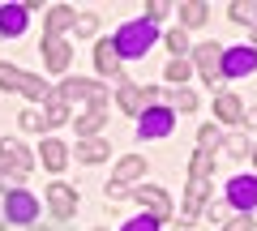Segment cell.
<instances>
[{
  "label": "cell",
  "instance_id": "obj_1",
  "mask_svg": "<svg viewBox=\"0 0 257 231\" xmlns=\"http://www.w3.org/2000/svg\"><path fill=\"white\" fill-rule=\"evenodd\" d=\"M155 39H159V30L150 22H128V26H120V35L111 43H116V56H146Z\"/></svg>",
  "mask_w": 257,
  "mask_h": 231
},
{
  "label": "cell",
  "instance_id": "obj_2",
  "mask_svg": "<svg viewBox=\"0 0 257 231\" xmlns=\"http://www.w3.org/2000/svg\"><path fill=\"white\" fill-rule=\"evenodd\" d=\"M0 86H5V90H22L26 99H47V94H52L43 77L22 73V69H13V65H0Z\"/></svg>",
  "mask_w": 257,
  "mask_h": 231
},
{
  "label": "cell",
  "instance_id": "obj_3",
  "mask_svg": "<svg viewBox=\"0 0 257 231\" xmlns=\"http://www.w3.org/2000/svg\"><path fill=\"white\" fill-rule=\"evenodd\" d=\"M56 94H60L64 103H77V99H86L90 107H107V94H103V86H99V82H86V77H73V82H64Z\"/></svg>",
  "mask_w": 257,
  "mask_h": 231
},
{
  "label": "cell",
  "instance_id": "obj_4",
  "mask_svg": "<svg viewBox=\"0 0 257 231\" xmlns=\"http://www.w3.org/2000/svg\"><path fill=\"white\" fill-rule=\"evenodd\" d=\"M0 171H5V176L13 171V180H22V176L30 171V154H26V146H22V141L0 137Z\"/></svg>",
  "mask_w": 257,
  "mask_h": 231
},
{
  "label": "cell",
  "instance_id": "obj_5",
  "mask_svg": "<svg viewBox=\"0 0 257 231\" xmlns=\"http://www.w3.org/2000/svg\"><path fill=\"white\" fill-rule=\"evenodd\" d=\"M133 197L142 201V210H146V214H150L155 222L172 218V197H167V188H159V184H146V188H138Z\"/></svg>",
  "mask_w": 257,
  "mask_h": 231
},
{
  "label": "cell",
  "instance_id": "obj_6",
  "mask_svg": "<svg viewBox=\"0 0 257 231\" xmlns=\"http://www.w3.org/2000/svg\"><path fill=\"white\" fill-rule=\"evenodd\" d=\"M172 124H176V111L172 107H146V111H142L138 133H142V137H167Z\"/></svg>",
  "mask_w": 257,
  "mask_h": 231
},
{
  "label": "cell",
  "instance_id": "obj_7",
  "mask_svg": "<svg viewBox=\"0 0 257 231\" xmlns=\"http://www.w3.org/2000/svg\"><path fill=\"white\" fill-rule=\"evenodd\" d=\"M257 69V52L253 47H231V52H223V60H219V73H227V77H248Z\"/></svg>",
  "mask_w": 257,
  "mask_h": 231
},
{
  "label": "cell",
  "instance_id": "obj_8",
  "mask_svg": "<svg viewBox=\"0 0 257 231\" xmlns=\"http://www.w3.org/2000/svg\"><path fill=\"white\" fill-rule=\"evenodd\" d=\"M5 214H9V222H35L39 201H35L30 193H18V188H9V197H5Z\"/></svg>",
  "mask_w": 257,
  "mask_h": 231
},
{
  "label": "cell",
  "instance_id": "obj_9",
  "mask_svg": "<svg viewBox=\"0 0 257 231\" xmlns=\"http://www.w3.org/2000/svg\"><path fill=\"white\" fill-rule=\"evenodd\" d=\"M47 205H52L56 218H73V214H77V193L69 184H52V188H47Z\"/></svg>",
  "mask_w": 257,
  "mask_h": 231
},
{
  "label": "cell",
  "instance_id": "obj_10",
  "mask_svg": "<svg viewBox=\"0 0 257 231\" xmlns=\"http://www.w3.org/2000/svg\"><path fill=\"white\" fill-rule=\"evenodd\" d=\"M227 197H231L236 210H253V205H257V180L253 176H236L227 184Z\"/></svg>",
  "mask_w": 257,
  "mask_h": 231
},
{
  "label": "cell",
  "instance_id": "obj_11",
  "mask_svg": "<svg viewBox=\"0 0 257 231\" xmlns=\"http://www.w3.org/2000/svg\"><path fill=\"white\" fill-rule=\"evenodd\" d=\"M193 56H197V69H202V77L214 86V82H219V60H223V47H219V43H202Z\"/></svg>",
  "mask_w": 257,
  "mask_h": 231
},
{
  "label": "cell",
  "instance_id": "obj_12",
  "mask_svg": "<svg viewBox=\"0 0 257 231\" xmlns=\"http://www.w3.org/2000/svg\"><path fill=\"white\" fill-rule=\"evenodd\" d=\"M26 30V5H0V35L18 39Z\"/></svg>",
  "mask_w": 257,
  "mask_h": 231
},
{
  "label": "cell",
  "instance_id": "obj_13",
  "mask_svg": "<svg viewBox=\"0 0 257 231\" xmlns=\"http://www.w3.org/2000/svg\"><path fill=\"white\" fill-rule=\"evenodd\" d=\"M69 56H73V47L64 43V39H43V60L52 73H64L69 69Z\"/></svg>",
  "mask_w": 257,
  "mask_h": 231
},
{
  "label": "cell",
  "instance_id": "obj_14",
  "mask_svg": "<svg viewBox=\"0 0 257 231\" xmlns=\"http://www.w3.org/2000/svg\"><path fill=\"white\" fill-rule=\"evenodd\" d=\"M73 22H77V13L69 9V5H56V9L47 13V39H60L64 30L73 26Z\"/></svg>",
  "mask_w": 257,
  "mask_h": 231
},
{
  "label": "cell",
  "instance_id": "obj_15",
  "mask_svg": "<svg viewBox=\"0 0 257 231\" xmlns=\"http://www.w3.org/2000/svg\"><path fill=\"white\" fill-rule=\"evenodd\" d=\"M47 111H43V129H56V124H69V103L60 94H47Z\"/></svg>",
  "mask_w": 257,
  "mask_h": 231
},
{
  "label": "cell",
  "instance_id": "obj_16",
  "mask_svg": "<svg viewBox=\"0 0 257 231\" xmlns=\"http://www.w3.org/2000/svg\"><path fill=\"white\" fill-rule=\"evenodd\" d=\"M214 116H219L223 124H240L244 107H240V99H236V94H219V99H214Z\"/></svg>",
  "mask_w": 257,
  "mask_h": 231
},
{
  "label": "cell",
  "instance_id": "obj_17",
  "mask_svg": "<svg viewBox=\"0 0 257 231\" xmlns=\"http://www.w3.org/2000/svg\"><path fill=\"white\" fill-rule=\"evenodd\" d=\"M138 176H146V158H120L116 163V180H111V184H128V180H138Z\"/></svg>",
  "mask_w": 257,
  "mask_h": 231
},
{
  "label": "cell",
  "instance_id": "obj_18",
  "mask_svg": "<svg viewBox=\"0 0 257 231\" xmlns=\"http://www.w3.org/2000/svg\"><path fill=\"white\" fill-rule=\"evenodd\" d=\"M94 65H99V73H116L120 69V56H116V43H111V39H103V43L94 47Z\"/></svg>",
  "mask_w": 257,
  "mask_h": 231
},
{
  "label": "cell",
  "instance_id": "obj_19",
  "mask_svg": "<svg viewBox=\"0 0 257 231\" xmlns=\"http://www.w3.org/2000/svg\"><path fill=\"white\" fill-rule=\"evenodd\" d=\"M39 158H43L47 171H60L64 163H69V150L60 146V141H43V150H39Z\"/></svg>",
  "mask_w": 257,
  "mask_h": 231
},
{
  "label": "cell",
  "instance_id": "obj_20",
  "mask_svg": "<svg viewBox=\"0 0 257 231\" xmlns=\"http://www.w3.org/2000/svg\"><path fill=\"white\" fill-rule=\"evenodd\" d=\"M77 158L82 163H103V158H111V150H107V141L90 137V141H77Z\"/></svg>",
  "mask_w": 257,
  "mask_h": 231
},
{
  "label": "cell",
  "instance_id": "obj_21",
  "mask_svg": "<svg viewBox=\"0 0 257 231\" xmlns=\"http://www.w3.org/2000/svg\"><path fill=\"white\" fill-rule=\"evenodd\" d=\"M206 193H210V184L206 180H189V193H184V214H197L206 205Z\"/></svg>",
  "mask_w": 257,
  "mask_h": 231
},
{
  "label": "cell",
  "instance_id": "obj_22",
  "mask_svg": "<svg viewBox=\"0 0 257 231\" xmlns=\"http://www.w3.org/2000/svg\"><path fill=\"white\" fill-rule=\"evenodd\" d=\"M103 111H107V107H90V111H86V116H77V120H73V124H77V133H82L86 141H90L94 133L103 129Z\"/></svg>",
  "mask_w": 257,
  "mask_h": 231
},
{
  "label": "cell",
  "instance_id": "obj_23",
  "mask_svg": "<svg viewBox=\"0 0 257 231\" xmlns=\"http://www.w3.org/2000/svg\"><path fill=\"white\" fill-rule=\"evenodd\" d=\"M180 18H184V26H206L210 9H206L202 0H189V5H180Z\"/></svg>",
  "mask_w": 257,
  "mask_h": 231
},
{
  "label": "cell",
  "instance_id": "obj_24",
  "mask_svg": "<svg viewBox=\"0 0 257 231\" xmlns=\"http://www.w3.org/2000/svg\"><path fill=\"white\" fill-rule=\"evenodd\" d=\"M210 167H214V154H210V150H197L193 163H189V171H193V180H206V176H210Z\"/></svg>",
  "mask_w": 257,
  "mask_h": 231
},
{
  "label": "cell",
  "instance_id": "obj_25",
  "mask_svg": "<svg viewBox=\"0 0 257 231\" xmlns=\"http://www.w3.org/2000/svg\"><path fill=\"white\" fill-rule=\"evenodd\" d=\"M172 107H176V111H193V107H197V94L180 86V90H172Z\"/></svg>",
  "mask_w": 257,
  "mask_h": 231
},
{
  "label": "cell",
  "instance_id": "obj_26",
  "mask_svg": "<svg viewBox=\"0 0 257 231\" xmlns=\"http://www.w3.org/2000/svg\"><path fill=\"white\" fill-rule=\"evenodd\" d=\"M189 73H193L189 60H172V65H167V82H180L184 86V77H189Z\"/></svg>",
  "mask_w": 257,
  "mask_h": 231
},
{
  "label": "cell",
  "instance_id": "obj_27",
  "mask_svg": "<svg viewBox=\"0 0 257 231\" xmlns=\"http://www.w3.org/2000/svg\"><path fill=\"white\" fill-rule=\"evenodd\" d=\"M124 231H159V222L150 218V214H142V218H128V222H124Z\"/></svg>",
  "mask_w": 257,
  "mask_h": 231
},
{
  "label": "cell",
  "instance_id": "obj_28",
  "mask_svg": "<svg viewBox=\"0 0 257 231\" xmlns=\"http://www.w3.org/2000/svg\"><path fill=\"white\" fill-rule=\"evenodd\" d=\"M22 129H30V133H43V116H39V111H22Z\"/></svg>",
  "mask_w": 257,
  "mask_h": 231
},
{
  "label": "cell",
  "instance_id": "obj_29",
  "mask_svg": "<svg viewBox=\"0 0 257 231\" xmlns=\"http://www.w3.org/2000/svg\"><path fill=\"white\" fill-rule=\"evenodd\" d=\"M73 26H77V35H94V30H99V18H94V13H82Z\"/></svg>",
  "mask_w": 257,
  "mask_h": 231
},
{
  "label": "cell",
  "instance_id": "obj_30",
  "mask_svg": "<svg viewBox=\"0 0 257 231\" xmlns=\"http://www.w3.org/2000/svg\"><path fill=\"white\" fill-rule=\"evenodd\" d=\"M167 47H172L176 56H184V52H189V39H184V30H172V35H167Z\"/></svg>",
  "mask_w": 257,
  "mask_h": 231
},
{
  "label": "cell",
  "instance_id": "obj_31",
  "mask_svg": "<svg viewBox=\"0 0 257 231\" xmlns=\"http://www.w3.org/2000/svg\"><path fill=\"white\" fill-rule=\"evenodd\" d=\"M197 141H202L197 150H219V133H214V124H206V129H202V137H197Z\"/></svg>",
  "mask_w": 257,
  "mask_h": 231
},
{
  "label": "cell",
  "instance_id": "obj_32",
  "mask_svg": "<svg viewBox=\"0 0 257 231\" xmlns=\"http://www.w3.org/2000/svg\"><path fill=\"white\" fill-rule=\"evenodd\" d=\"M223 146H227V154H236V158H244V154H248V141L240 137V133H236V137H227Z\"/></svg>",
  "mask_w": 257,
  "mask_h": 231
},
{
  "label": "cell",
  "instance_id": "obj_33",
  "mask_svg": "<svg viewBox=\"0 0 257 231\" xmlns=\"http://www.w3.org/2000/svg\"><path fill=\"white\" fill-rule=\"evenodd\" d=\"M231 18H236V22H244V26H248V22H253V5L236 0V5H231Z\"/></svg>",
  "mask_w": 257,
  "mask_h": 231
},
{
  "label": "cell",
  "instance_id": "obj_34",
  "mask_svg": "<svg viewBox=\"0 0 257 231\" xmlns=\"http://www.w3.org/2000/svg\"><path fill=\"white\" fill-rule=\"evenodd\" d=\"M227 231H253V214H236V218L227 222Z\"/></svg>",
  "mask_w": 257,
  "mask_h": 231
},
{
  "label": "cell",
  "instance_id": "obj_35",
  "mask_svg": "<svg viewBox=\"0 0 257 231\" xmlns=\"http://www.w3.org/2000/svg\"><path fill=\"white\" fill-rule=\"evenodd\" d=\"M146 18H150V26H155L159 18H167V5H163V0H155V5H150V9H146Z\"/></svg>",
  "mask_w": 257,
  "mask_h": 231
},
{
  "label": "cell",
  "instance_id": "obj_36",
  "mask_svg": "<svg viewBox=\"0 0 257 231\" xmlns=\"http://www.w3.org/2000/svg\"><path fill=\"white\" fill-rule=\"evenodd\" d=\"M107 197H111V201H124L128 193H124V184H107Z\"/></svg>",
  "mask_w": 257,
  "mask_h": 231
},
{
  "label": "cell",
  "instance_id": "obj_37",
  "mask_svg": "<svg viewBox=\"0 0 257 231\" xmlns=\"http://www.w3.org/2000/svg\"><path fill=\"white\" fill-rule=\"evenodd\" d=\"M240 124H248V129H257V107H248L244 116H240Z\"/></svg>",
  "mask_w": 257,
  "mask_h": 231
},
{
  "label": "cell",
  "instance_id": "obj_38",
  "mask_svg": "<svg viewBox=\"0 0 257 231\" xmlns=\"http://www.w3.org/2000/svg\"><path fill=\"white\" fill-rule=\"evenodd\" d=\"M206 218H210V222H214V218H223V205H219V201H210V205H206Z\"/></svg>",
  "mask_w": 257,
  "mask_h": 231
},
{
  "label": "cell",
  "instance_id": "obj_39",
  "mask_svg": "<svg viewBox=\"0 0 257 231\" xmlns=\"http://www.w3.org/2000/svg\"><path fill=\"white\" fill-rule=\"evenodd\" d=\"M5 188H9V176H5V171H0V193H5Z\"/></svg>",
  "mask_w": 257,
  "mask_h": 231
},
{
  "label": "cell",
  "instance_id": "obj_40",
  "mask_svg": "<svg viewBox=\"0 0 257 231\" xmlns=\"http://www.w3.org/2000/svg\"><path fill=\"white\" fill-rule=\"evenodd\" d=\"M253 43H257V26H253Z\"/></svg>",
  "mask_w": 257,
  "mask_h": 231
},
{
  "label": "cell",
  "instance_id": "obj_41",
  "mask_svg": "<svg viewBox=\"0 0 257 231\" xmlns=\"http://www.w3.org/2000/svg\"><path fill=\"white\" fill-rule=\"evenodd\" d=\"M30 231H43V227H30Z\"/></svg>",
  "mask_w": 257,
  "mask_h": 231
},
{
  "label": "cell",
  "instance_id": "obj_42",
  "mask_svg": "<svg viewBox=\"0 0 257 231\" xmlns=\"http://www.w3.org/2000/svg\"><path fill=\"white\" fill-rule=\"evenodd\" d=\"M253 163H257V150H253Z\"/></svg>",
  "mask_w": 257,
  "mask_h": 231
},
{
  "label": "cell",
  "instance_id": "obj_43",
  "mask_svg": "<svg viewBox=\"0 0 257 231\" xmlns=\"http://www.w3.org/2000/svg\"><path fill=\"white\" fill-rule=\"evenodd\" d=\"M0 231H5V227H0Z\"/></svg>",
  "mask_w": 257,
  "mask_h": 231
}]
</instances>
